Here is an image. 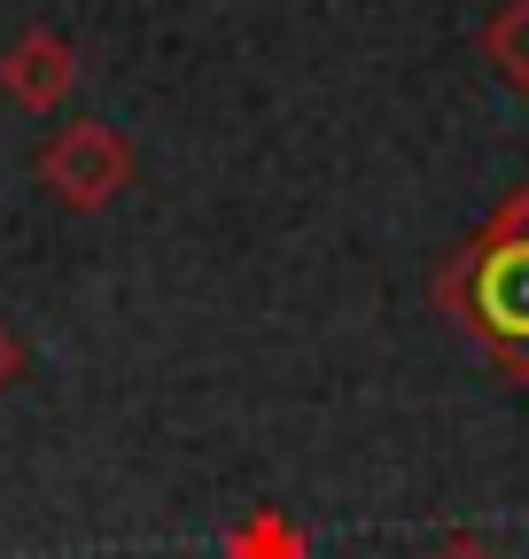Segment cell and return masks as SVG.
Returning <instances> with one entry per match:
<instances>
[{"instance_id":"1","label":"cell","mask_w":529,"mask_h":559,"mask_svg":"<svg viewBox=\"0 0 529 559\" xmlns=\"http://www.w3.org/2000/svg\"><path fill=\"white\" fill-rule=\"evenodd\" d=\"M436 311L468 334L506 381H529V187L436 264Z\"/></svg>"},{"instance_id":"2","label":"cell","mask_w":529,"mask_h":559,"mask_svg":"<svg viewBox=\"0 0 529 559\" xmlns=\"http://www.w3.org/2000/svg\"><path fill=\"white\" fill-rule=\"evenodd\" d=\"M132 171H141V156H132V140L102 117H71V124H55L39 140V156H32V179L62 202V210H79V218H94V210H109Z\"/></svg>"},{"instance_id":"3","label":"cell","mask_w":529,"mask_h":559,"mask_svg":"<svg viewBox=\"0 0 529 559\" xmlns=\"http://www.w3.org/2000/svg\"><path fill=\"white\" fill-rule=\"evenodd\" d=\"M71 86H79V47L62 32L32 24V32H16L9 47H0V94H9L24 117H55L62 102H71Z\"/></svg>"},{"instance_id":"4","label":"cell","mask_w":529,"mask_h":559,"mask_svg":"<svg viewBox=\"0 0 529 559\" xmlns=\"http://www.w3.org/2000/svg\"><path fill=\"white\" fill-rule=\"evenodd\" d=\"M219 559H311V536L289 521V513H249V521H234L226 528V544H219Z\"/></svg>"},{"instance_id":"5","label":"cell","mask_w":529,"mask_h":559,"mask_svg":"<svg viewBox=\"0 0 529 559\" xmlns=\"http://www.w3.org/2000/svg\"><path fill=\"white\" fill-rule=\"evenodd\" d=\"M483 62L498 70V86L529 94V0H498V16L483 24Z\"/></svg>"},{"instance_id":"6","label":"cell","mask_w":529,"mask_h":559,"mask_svg":"<svg viewBox=\"0 0 529 559\" xmlns=\"http://www.w3.org/2000/svg\"><path fill=\"white\" fill-rule=\"evenodd\" d=\"M16 373H24V334H16L9 319H0V396L16 389Z\"/></svg>"},{"instance_id":"7","label":"cell","mask_w":529,"mask_h":559,"mask_svg":"<svg viewBox=\"0 0 529 559\" xmlns=\"http://www.w3.org/2000/svg\"><path fill=\"white\" fill-rule=\"evenodd\" d=\"M428 559H498V551H491L483 536H444V544H436Z\"/></svg>"}]
</instances>
